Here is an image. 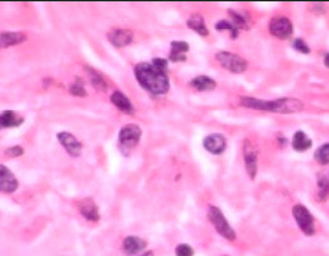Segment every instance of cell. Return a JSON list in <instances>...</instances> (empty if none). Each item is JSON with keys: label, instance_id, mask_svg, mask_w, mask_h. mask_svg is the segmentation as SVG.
Segmentation results:
<instances>
[{"label": "cell", "instance_id": "6da1fadb", "mask_svg": "<svg viewBox=\"0 0 329 256\" xmlns=\"http://www.w3.org/2000/svg\"><path fill=\"white\" fill-rule=\"evenodd\" d=\"M134 73L142 88L153 94H165L169 92L170 82L166 73L157 69L150 62H140L136 65Z\"/></svg>", "mask_w": 329, "mask_h": 256}, {"label": "cell", "instance_id": "7a4b0ae2", "mask_svg": "<svg viewBox=\"0 0 329 256\" xmlns=\"http://www.w3.org/2000/svg\"><path fill=\"white\" fill-rule=\"evenodd\" d=\"M141 136H142V130L136 123H127L121 127L120 134H118V145H120L121 152L126 156L133 152L140 143Z\"/></svg>", "mask_w": 329, "mask_h": 256}, {"label": "cell", "instance_id": "3957f363", "mask_svg": "<svg viewBox=\"0 0 329 256\" xmlns=\"http://www.w3.org/2000/svg\"><path fill=\"white\" fill-rule=\"evenodd\" d=\"M304 104L297 98L284 97L277 98L274 101H266L264 100L263 111L274 112V113H281V114H291L297 113V112L303 111Z\"/></svg>", "mask_w": 329, "mask_h": 256}, {"label": "cell", "instance_id": "277c9868", "mask_svg": "<svg viewBox=\"0 0 329 256\" xmlns=\"http://www.w3.org/2000/svg\"><path fill=\"white\" fill-rule=\"evenodd\" d=\"M292 215L296 221L297 226L305 235L312 237L313 233L316 232V227H315V218L311 214V211L306 207H304L303 204H295L292 208Z\"/></svg>", "mask_w": 329, "mask_h": 256}, {"label": "cell", "instance_id": "5b68a950", "mask_svg": "<svg viewBox=\"0 0 329 256\" xmlns=\"http://www.w3.org/2000/svg\"><path fill=\"white\" fill-rule=\"evenodd\" d=\"M209 219L212 224H214V227L215 230L221 233L222 237L225 238L227 240H235L236 238V233L235 231L232 230V227L230 226L227 221H226L225 215L219 210L218 207L215 206H210L209 207Z\"/></svg>", "mask_w": 329, "mask_h": 256}, {"label": "cell", "instance_id": "8992f818", "mask_svg": "<svg viewBox=\"0 0 329 256\" xmlns=\"http://www.w3.org/2000/svg\"><path fill=\"white\" fill-rule=\"evenodd\" d=\"M215 57L216 61H218L223 68L232 72V73H238V75L239 73H243L248 67L247 61H246L245 58L231 52L222 51V52L216 53Z\"/></svg>", "mask_w": 329, "mask_h": 256}, {"label": "cell", "instance_id": "52a82bcc", "mask_svg": "<svg viewBox=\"0 0 329 256\" xmlns=\"http://www.w3.org/2000/svg\"><path fill=\"white\" fill-rule=\"evenodd\" d=\"M243 157H245V165L248 177L255 179L257 173V157H259V149H257L256 143L252 142L251 140H245Z\"/></svg>", "mask_w": 329, "mask_h": 256}, {"label": "cell", "instance_id": "ba28073f", "mask_svg": "<svg viewBox=\"0 0 329 256\" xmlns=\"http://www.w3.org/2000/svg\"><path fill=\"white\" fill-rule=\"evenodd\" d=\"M268 28H270L271 35L280 40L288 39L293 33V26L291 23V20L283 16L274 17L270 22V27Z\"/></svg>", "mask_w": 329, "mask_h": 256}, {"label": "cell", "instance_id": "9c48e42d", "mask_svg": "<svg viewBox=\"0 0 329 256\" xmlns=\"http://www.w3.org/2000/svg\"><path fill=\"white\" fill-rule=\"evenodd\" d=\"M57 140H59V142L61 143L62 147L67 150V153H68L69 156L78 157L80 154H81V150H82L81 142H80V141H78L73 134L67 133V132H61V133L57 134Z\"/></svg>", "mask_w": 329, "mask_h": 256}, {"label": "cell", "instance_id": "30bf717a", "mask_svg": "<svg viewBox=\"0 0 329 256\" xmlns=\"http://www.w3.org/2000/svg\"><path fill=\"white\" fill-rule=\"evenodd\" d=\"M17 187H19V182H17L16 177L12 174V172L4 165L0 166V190L2 193L12 194L13 191H16Z\"/></svg>", "mask_w": 329, "mask_h": 256}, {"label": "cell", "instance_id": "8fae6325", "mask_svg": "<svg viewBox=\"0 0 329 256\" xmlns=\"http://www.w3.org/2000/svg\"><path fill=\"white\" fill-rule=\"evenodd\" d=\"M133 31H130V29L116 28L112 29L111 32L108 33V40L114 47L121 48V47L129 46L133 41Z\"/></svg>", "mask_w": 329, "mask_h": 256}, {"label": "cell", "instance_id": "7c38bea8", "mask_svg": "<svg viewBox=\"0 0 329 256\" xmlns=\"http://www.w3.org/2000/svg\"><path fill=\"white\" fill-rule=\"evenodd\" d=\"M77 207L85 219L89 222H97L100 219V211H98L97 204L92 198H84L77 202Z\"/></svg>", "mask_w": 329, "mask_h": 256}, {"label": "cell", "instance_id": "4fadbf2b", "mask_svg": "<svg viewBox=\"0 0 329 256\" xmlns=\"http://www.w3.org/2000/svg\"><path fill=\"white\" fill-rule=\"evenodd\" d=\"M203 146L211 154H222L226 150L227 142H226L225 136H222V134H210L203 141Z\"/></svg>", "mask_w": 329, "mask_h": 256}, {"label": "cell", "instance_id": "5bb4252c", "mask_svg": "<svg viewBox=\"0 0 329 256\" xmlns=\"http://www.w3.org/2000/svg\"><path fill=\"white\" fill-rule=\"evenodd\" d=\"M147 246V242L144 239H141L138 237H126L124 239V243H122V250L126 255L133 256L137 255L138 252L144 251L145 247Z\"/></svg>", "mask_w": 329, "mask_h": 256}, {"label": "cell", "instance_id": "9a60e30c", "mask_svg": "<svg viewBox=\"0 0 329 256\" xmlns=\"http://www.w3.org/2000/svg\"><path fill=\"white\" fill-rule=\"evenodd\" d=\"M316 198L319 202H326L329 199V172L320 173L317 177Z\"/></svg>", "mask_w": 329, "mask_h": 256}, {"label": "cell", "instance_id": "2e32d148", "mask_svg": "<svg viewBox=\"0 0 329 256\" xmlns=\"http://www.w3.org/2000/svg\"><path fill=\"white\" fill-rule=\"evenodd\" d=\"M190 47L186 41H173L171 42V51H170L169 58L170 61L181 62L186 60V52L189 51Z\"/></svg>", "mask_w": 329, "mask_h": 256}, {"label": "cell", "instance_id": "e0dca14e", "mask_svg": "<svg viewBox=\"0 0 329 256\" xmlns=\"http://www.w3.org/2000/svg\"><path fill=\"white\" fill-rule=\"evenodd\" d=\"M111 102L114 105V106L118 108L121 112H124V113L126 114L133 113L134 111L133 105H131V102L129 101V98H127L125 94L121 93V92H114V93L112 94Z\"/></svg>", "mask_w": 329, "mask_h": 256}, {"label": "cell", "instance_id": "ac0fdd59", "mask_svg": "<svg viewBox=\"0 0 329 256\" xmlns=\"http://www.w3.org/2000/svg\"><path fill=\"white\" fill-rule=\"evenodd\" d=\"M27 40V35L23 32H3L0 36V44L3 48H8V47L16 46Z\"/></svg>", "mask_w": 329, "mask_h": 256}, {"label": "cell", "instance_id": "d6986e66", "mask_svg": "<svg viewBox=\"0 0 329 256\" xmlns=\"http://www.w3.org/2000/svg\"><path fill=\"white\" fill-rule=\"evenodd\" d=\"M187 27L201 36H209L210 33L209 29H207V27H206L205 24V20H203V17L201 16L199 13H194L192 16L189 17V20H187Z\"/></svg>", "mask_w": 329, "mask_h": 256}, {"label": "cell", "instance_id": "ffe728a7", "mask_svg": "<svg viewBox=\"0 0 329 256\" xmlns=\"http://www.w3.org/2000/svg\"><path fill=\"white\" fill-rule=\"evenodd\" d=\"M311 146H312V141H311L310 137L306 136L304 132L299 130V132H296V133L293 134L292 147L296 150V152L303 153L310 149Z\"/></svg>", "mask_w": 329, "mask_h": 256}, {"label": "cell", "instance_id": "44dd1931", "mask_svg": "<svg viewBox=\"0 0 329 256\" xmlns=\"http://www.w3.org/2000/svg\"><path fill=\"white\" fill-rule=\"evenodd\" d=\"M190 85L199 92H207L215 89L216 82L211 77H209V76H198V77L192 78Z\"/></svg>", "mask_w": 329, "mask_h": 256}, {"label": "cell", "instance_id": "7402d4cb", "mask_svg": "<svg viewBox=\"0 0 329 256\" xmlns=\"http://www.w3.org/2000/svg\"><path fill=\"white\" fill-rule=\"evenodd\" d=\"M24 122L23 117L12 111H6L2 114V126L3 127H16Z\"/></svg>", "mask_w": 329, "mask_h": 256}, {"label": "cell", "instance_id": "603a6c76", "mask_svg": "<svg viewBox=\"0 0 329 256\" xmlns=\"http://www.w3.org/2000/svg\"><path fill=\"white\" fill-rule=\"evenodd\" d=\"M86 72H88L89 75H91V81H92V85L97 89L98 92H106V82L104 81V78H102V76L100 75V73H97L96 71H93V69H89L88 67H86Z\"/></svg>", "mask_w": 329, "mask_h": 256}, {"label": "cell", "instance_id": "cb8c5ba5", "mask_svg": "<svg viewBox=\"0 0 329 256\" xmlns=\"http://www.w3.org/2000/svg\"><path fill=\"white\" fill-rule=\"evenodd\" d=\"M315 159L320 165H328L329 163V143L320 146L315 153Z\"/></svg>", "mask_w": 329, "mask_h": 256}, {"label": "cell", "instance_id": "d4e9b609", "mask_svg": "<svg viewBox=\"0 0 329 256\" xmlns=\"http://www.w3.org/2000/svg\"><path fill=\"white\" fill-rule=\"evenodd\" d=\"M240 105L250 108V109H255V111H263L264 100L254 97H240Z\"/></svg>", "mask_w": 329, "mask_h": 256}, {"label": "cell", "instance_id": "484cf974", "mask_svg": "<svg viewBox=\"0 0 329 256\" xmlns=\"http://www.w3.org/2000/svg\"><path fill=\"white\" fill-rule=\"evenodd\" d=\"M215 28L218 29V31H230L232 39H236V37H238L239 29L236 28L231 22H228V20H221V22H218V23L215 24Z\"/></svg>", "mask_w": 329, "mask_h": 256}, {"label": "cell", "instance_id": "4316f807", "mask_svg": "<svg viewBox=\"0 0 329 256\" xmlns=\"http://www.w3.org/2000/svg\"><path fill=\"white\" fill-rule=\"evenodd\" d=\"M228 13H230V17H231V23L234 24L236 28L238 29H248L247 20L242 16L240 13L235 12V11H232V10H228Z\"/></svg>", "mask_w": 329, "mask_h": 256}, {"label": "cell", "instance_id": "83f0119b", "mask_svg": "<svg viewBox=\"0 0 329 256\" xmlns=\"http://www.w3.org/2000/svg\"><path fill=\"white\" fill-rule=\"evenodd\" d=\"M176 255L177 256H194V250L189 244H178L176 247Z\"/></svg>", "mask_w": 329, "mask_h": 256}, {"label": "cell", "instance_id": "f1b7e54d", "mask_svg": "<svg viewBox=\"0 0 329 256\" xmlns=\"http://www.w3.org/2000/svg\"><path fill=\"white\" fill-rule=\"evenodd\" d=\"M69 92H71V94H73V96H80V97H85V96H86V92H85V89H84V85H82L80 81H76L75 84L71 85V88H69Z\"/></svg>", "mask_w": 329, "mask_h": 256}, {"label": "cell", "instance_id": "f546056e", "mask_svg": "<svg viewBox=\"0 0 329 256\" xmlns=\"http://www.w3.org/2000/svg\"><path fill=\"white\" fill-rule=\"evenodd\" d=\"M293 48L296 49L297 52L304 53V55H308V53L311 52L310 47L306 46V42L301 39H296L293 41Z\"/></svg>", "mask_w": 329, "mask_h": 256}, {"label": "cell", "instance_id": "4dcf8cb0", "mask_svg": "<svg viewBox=\"0 0 329 256\" xmlns=\"http://www.w3.org/2000/svg\"><path fill=\"white\" fill-rule=\"evenodd\" d=\"M24 153L23 147L21 146H12L10 149L6 150V156L7 158H15V157H20Z\"/></svg>", "mask_w": 329, "mask_h": 256}, {"label": "cell", "instance_id": "1f68e13d", "mask_svg": "<svg viewBox=\"0 0 329 256\" xmlns=\"http://www.w3.org/2000/svg\"><path fill=\"white\" fill-rule=\"evenodd\" d=\"M151 64H153L157 69H160V71H162V72H165V73H166V71H167V60H165V58H154Z\"/></svg>", "mask_w": 329, "mask_h": 256}, {"label": "cell", "instance_id": "d6a6232c", "mask_svg": "<svg viewBox=\"0 0 329 256\" xmlns=\"http://www.w3.org/2000/svg\"><path fill=\"white\" fill-rule=\"evenodd\" d=\"M324 64H325V67H328L329 68V53H326L325 57H324Z\"/></svg>", "mask_w": 329, "mask_h": 256}, {"label": "cell", "instance_id": "836d02e7", "mask_svg": "<svg viewBox=\"0 0 329 256\" xmlns=\"http://www.w3.org/2000/svg\"><path fill=\"white\" fill-rule=\"evenodd\" d=\"M140 256H154V252L153 251H147V252H145L144 255H140Z\"/></svg>", "mask_w": 329, "mask_h": 256}, {"label": "cell", "instance_id": "e575fe53", "mask_svg": "<svg viewBox=\"0 0 329 256\" xmlns=\"http://www.w3.org/2000/svg\"><path fill=\"white\" fill-rule=\"evenodd\" d=\"M223 256H227V255H223Z\"/></svg>", "mask_w": 329, "mask_h": 256}]
</instances>
